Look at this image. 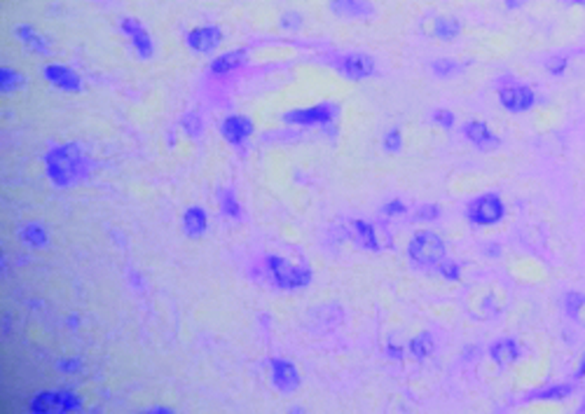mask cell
Instances as JSON below:
<instances>
[{
    "label": "cell",
    "instance_id": "4fadbf2b",
    "mask_svg": "<svg viewBox=\"0 0 585 414\" xmlns=\"http://www.w3.org/2000/svg\"><path fill=\"white\" fill-rule=\"evenodd\" d=\"M244 61H246L244 49H234V52H225V54L216 56V61L211 63V70L218 75H225V73H230V70H237Z\"/></svg>",
    "mask_w": 585,
    "mask_h": 414
},
{
    "label": "cell",
    "instance_id": "5bb4252c",
    "mask_svg": "<svg viewBox=\"0 0 585 414\" xmlns=\"http://www.w3.org/2000/svg\"><path fill=\"white\" fill-rule=\"evenodd\" d=\"M489 354H491V358H494L499 366H508V363H515L518 361V356H520V349L518 344L513 339H499L491 344L489 349Z\"/></svg>",
    "mask_w": 585,
    "mask_h": 414
},
{
    "label": "cell",
    "instance_id": "7402d4cb",
    "mask_svg": "<svg viewBox=\"0 0 585 414\" xmlns=\"http://www.w3.org/2000/svg\"><path fill=\"white\" fill-rule=\"evenodd\" d=\"M581 306H585V295L583 292H567L565 295V311L569 313L572 318H579V313H581Z\"/></svg>",
    "mask_w": 585,
    "mask_h": 414
},
{
    "label": "cell",
    "instance_id": "6da1fadb",
    "mask_svg": "<svg viewBox=\"0 0 585 414\" xmlns=\"http://www.w3.org/2000/svg\"><path fill=\"white\" fill-rule=\"evenodd\" d=\"M47 171L52 176V181L56 185H70L75 181H80L82 174V153L77 150V145H61L54 148L47 155Z\"/></svg>",
    "mask_w": 585,
    "mask_h": 414
},
{
    "label": "cell",
    "instance_id": "3957f363",
    "mask_svg": "<svg viewBox=\"0 0 585 414\" xmlns=\"http://www.w3.org/2000/svg\"><path fill=\"white\" fill-rule=\"evenodd\" d=\"M267 269H269V274H272V278L276 283L281 285V288H302V285L309 283V278H311V272L309 269H302V267H292L288 265V262H283L279 258H269L267 260Z\"/></svg>",
    "mask_w": 585,
    "mask_h": 414
},
{
    "label": "cell",
    "instance_id": "9a60e30c",
    "mask_svg": "<svg viewBox=\"0 0 585 414\" xmlns=\"http://www.w3.org/2000/svg\"><path fill=\"white\" fill-rule=\"evenodd\" d=\"M45 75L49 77V82H54L56 87H61V89H77L80 87V80L73 75V70H68L63 66H47Z\"/></svg>",
    "mask_w": 585,
    "mask_h": 414
},
{
    "label": "cell",
    "instance_id": "52a82bcc",
    "mask_svg": "<svg viewBox=\"0 0 585 414\" xmlns=\"http://www.w3.org/2000/svg\"><path fill=\"white\" fill-rule=\"evenodd\" d=\"M220 42H223V33L216 26H199L188 33V45L202 54H211Z\"/></svg>",
    "mask_w": 585,
    "mask_h": 414
},
{
    "label": "cell",
    "instance_id": "2e32d148",
    "mask_svg": "<svg viewBox=\"0 0 585 414\" xmlns=\"http://www.w3.org/2000/svg\"><path fill=\"white\" fill-rule=\"evenodd\" d=\"M122 28L131 35V40H134V45H136L139 54H143V59H146V56L150 54V49H153V42H150L148 33L143 31V28H141L139 21H134V19H124Z\"/></svg>",
    "mask_w": 585,
    "mask_h": 414
},
{
    "label": "cell",
    "instance_id": "f1b7e54d",
    "mask_svg": "<svg viewBox=\"0 0 585 414\" xmlns=\"http://www.w3.org/2000/svg\"><path fill=\"white\" fill-rule=\"evenodd\" d=\"M384 148L389 150V153H396L398 148H401V131L398 129H391L387 134V138H384Z\"/></svg>",
    "mask_w": 585,
    "mask_h": 414
},
{
    "label": "cell",
    "instance_id": "e575fe53",
    "mask_svg": "<svg viewBox=\"0 0 585 414\" xmlns=\"http://www.w3.org/2000/svg\"><path fill=\"white\" fill-rule=\"evenodd\" d=\"M576 377H585V358L581 363V368H579V373H576Z\"/></svg>",
    "mask_w": 585,
    "mask_h": 414
},
{
    "label": "cell",
    "instance_id": "ffe728a7",
    "mask_svg": "<svg viewBox=\"0 0 585 414\" xmlns=\"http://www.w3.org/2000/svg\"><path fill=\"white\" fill-rule=\"evenodd\" d=\"M204 225H206V218L199 209H190L188 213H185V230H188V234L204 232Z\"/></svg>",
    "mask_w": 585,
    "mask_h": 414
},
{
    "label": "cell",
    "instance_id": "d6986e66",
    "mask_svg": "<svg viewBox=\"0 0 585 414\" xmlns=\"http://www.w3.org/2000/svg\"><path fill=\"white\" fill-rule=\"evenodd\" d=\"M433 31H436V35L440 40H454L456 35L461 33V26H459V21L456 19L442 17V19L436 21V28H433Z\"/></svg>",
    "mask_w": 585,
    "mask_h": 414
},
{
    "label": "cell",
    "instance_id": "d590c367",
    "mask_svg": "<svg viewBox=\"0 0 585 414\" xmlns=\"http://www.w3.org/2000/svg\"><path fill=\"white\" fill-rule=\"evenodd\" d=\"M569 5H585V0H567Z\"/></svg>",
    "mask_w": 585,
    "mask_h": 414
},
{
    "label": "cell",
    "instance_id": "5b68a950",
    "mask_svg": "<svg viewBox=\"0 0 585 414\" xmlns=\"http://www.w3.org/2000/svg\"><path fill=\"white\" fill-rule=\"evenodd\" d=\"M499 101H501V105L506 110L525 112L534 105L536 96H534V91L529 87H522V84H510V87H503L501 91H499Z\"/></svg>",
    "mask_w": 585,
    "mask_h": 414
},
{
    "label": "cell",
    "instance_id": "836d02e7",
    "mask_svg": "<svg viewBox=\"0 0 585 414\" xmlns=\"http://www.w3.org/2000/svg\"><path fill=\"white\" fill-rule=\"evenodd\" d=\"M506 5H508V7H520V5H525V0H506Z\"/></svg>",
    "mask_w": 585,
    "mask_h": 414
},
{
    "label": "cell",
    "instance_id": "cb8c5ba5",
    "mask_svg": "<svg viewBox=\"0 0 585 414\" xmlns=\"http://www.w3.org/2000/svg\"><path fill=\"white\" fill-rule=\"evenodd\" d=\"M21 239H26L31 246H45V230L38 225H28L24 232H21Z\"/></svg>",
    "mask_w": 585,
    "mask_h": 414
},
{
    "label": "cell",
    "instance_id": "d4e9b609",
    "mask_svg": "<svg viewBox=\"0 0 585 414\" xmlns=\"http://www.w3.org/2000/svg\"><path fill=\"white\" fill-rule=\"evenodd\" d=\"M438 272L445 276V278H449V281H459V276H461V269H459V265H456V262H452V260H442L440 265H438Z\"/></svg>",
    "mask_w": 585,
    "mask_h": 414
},
{
    "label": "cell",
    "instance_id": "ba28073f",
    "mask_svg": "<svg viewBox=\"0 0 585 414\" xmlns=\"http://www.w3.org/2000/svg\"><path fill=\"white\" fill-rule=\"evenodd\" d=\"M463 136H466L477 150H482V153H489L491 148L499 145V138L491 134V129L484 122H468L463 124Z\"/></svg>",
    "mask_w": 585,
    "mask_h": 414
},
{
    "label": "cell",
    "instance_id": "d6a6232c",
    "mask_svg": "<svg viewBox=\"0 0 585 414\" xmlns=\"http://www.w3.org/2000/svg\"><path fill=\"white\" fill-rule=\"evenodd\" d=\"M389 354H391V358H401L403 351H401V347H398V349L396 347H389Z\"/></svg>",
    "mask_w": 585,
    "mask_h": 414
},
{
    "label": "cell",
    "instance_id": "e0dca14e",
    "mask_svg": "<svg viewBox=\"0 0 585 414\" xmlns=\"http://www.w3.org/2000/svg\"><path fill=\"white\" fill-rule=\"evenodd\" d=\"M354 239L359 241V246L368 248V251H380V241H377L373 225L363 223V220H356L354 223Z\"/></svg>",
    "mask_w": 585,
    "mask_h": 414
},
{
    "label": "cell",
    "instance_id": "8992f818",
    "mask_svg": "<svg viewBox=\"0 0 585 414\" xmlns=\"http://www.w3.org/2000/svg\"><path fill=\"white\" fill-rule=\"evenodd\" d=\"M340 70L347 77H352V80H366V77L375 73V61L370 54H345L340 61Z\"/></svg>",
    "mask_w": 585,
    "mask_h": 414
},
{
    "label": "cell",
    "instance_id": "8fae6325",
    "mask_svg": "<svg viewBox=\"0 0 585 414\" xmlns=\"http://www.w3.org/2000/svg\"><path fill=\"white\" fill-rule=\"evenodd\" d=\"M274 384L279 387L281 391H292L297 389L300 384V377H297V370L290 366L286 361H274Z\"/></svg>",
    "mask_w": 585,
    "mask_h": 414
},
{
    "label": "cell",
    "instance_id": "277c9868",
    "mask_svg": "<svg viewBox=\"0 0 585 414\" xmlns=\"http://www.w3.org/2000/svg\"><path fill=\"white\" fill-rule=\"evenodd\" d=\"M503 202L496 195H482L468 206V218L475 225H494L503 218Z\"/></svg>",
    "mask_w": 585,
    "mask_h": 414
},
{
    "label": "cell",
    "instance_id": "83f0119b",
    "mask_svg": "<svg viewBox=\"0 0 585 414\" xmlns=\"http://www.w3.org/2000/svg\"><path fill=\"white\" fill-rule=\"evenodd\" d=\"M440 216V209L433 204H424L422 209L417 211V220H436Z\"/></svg>",
    "mask_w": 585,
    "mask_h": 414
},
{
    "label": "cell",
    "instance_id": "4dcf8cb0",
    "mask_svg": "<svg viewBox=\"0 0 585 414\" xmlns=\"http://www.w3.org/2000/svg\"><path fill=\"white\" fill-rule=\"evenodd\" d=\"M567 63H569L567 56H558V59H553L551 63H548V70H551L553 75H562L565 73V68H567Z\"/></svg>",
    "mask_w": 585,
    "mask_h": 414
},
{
    "label": "cell",
    "instance_id": "603a6c76",
    "mask_svg": "<svg viewBox=\"0 0 585 414\" xmlns=\"http://www.w3.org/2000/svg\"><path fill=\"white\" fill-rule=\"evenodd\" d=\"M569 394H572V387L569 384H560V387L541 391V394L534 396V401H562V398H569Z\"/></svg>",
    "mask_w": 585,
    "mask_h": 414
},
{
    "label": "cell",
    "instance_id": "484cf974",
    "mask_svg": "<svg viewBox=\"0 0 585 414\" xmlns=\"http://www.w3.org/2000/svg\"><path fill=\"white\" fill-rule=\"evenodd\" d=\"M433 70H436V75H440V77H449L454 73V70H459V66H456L454 61H436L433 63Z\"/></svg>",
    "mask_w": 585,
    "mask_h": 414
},
{
    "label": "cell",
    "instance_id": "ac0fdd59",
    "mask_svg": "<svg viewBox=\"0 0 585 414\" xmlns=\"http://www.w3.org/2000/svg\"><path fill=\"white\" fill-rule=\"evenodd\" d=\"M410 351H412L415 358H429V356L433 354V337L429 332L417 335V337L410 342Z\"/></svg>",
    "mask_w": 585,
    "mask_h": 414
},
{
    "label": "cell",
    "instance_id": "8d00e7d4",
    "mask_svg": "<svg viewBox=\"0 0 585 414\" xmlns=\"http://www.w3.org/2000/svg\"><path fill=\"white\" fill-rule=\"evenodd\" d=\"M583 412H585V405H583Z\"/></svg>",
    "mask_w": 585,
    "mask_h": 414
},
{
    "label": "cell",
    "instance_id": "30bf717a",
    "mask_svg": "<svg viewBox=\"0 0 585 414\" xmlns=\"http://www.w3.org/2000/svg\"><path fill=\"white\" fill-rule=\"evenodd\" d=\"M333 10L347 19H361L373 14V5L368 0H333Z\"/></svg>",
    "mask_w": 585,
    "mask_h": 414
},
{
    "label": "cell",
    "instance_id": "9c48e42d",
    "mask_svg": "<svg viewBox=\"0 0 585 414\" xmlns=\"http://www.w3.org/2000/svg\"><path fill=\"white\" fill-rule=\"evenodd\" d=\"M335 115V105H314V108L307 110H292L286 117L288 122H297V124H326L328 119H333Z\"/></svg>",
    "mask_w": 585,
    "mask_h": 414
},
{
    "label": "cell",
    "instance_id": "7a4b0ae2",
    "mask_svg": "<svg viewBox=\"0 0 585 414\" xmlns=\"http://www.w3.org/2000/svg\"><path fill=\"white\" fill-rule=\"evenodd\" d=\"M410 258L424 267H438L445 260V244L433 232H417L408 246Z\"/></svg>",
    "mask_w": 585,
    "mask_h": 414
},
{
    "label": "cell",
    "instance_id": "44dd1931",
    "mask_svg": "<svg viewBox=\"0 0 585 414\" xmlns=\"http://www.w3.org/2000/svg\"><path fill=\"white\" fill-rule=\"evenodd\" d=\"M17 33L21 35V38H19L21 42H26V45L35 47V49H38V52H47L45 40H42L38 33H33V28H31V26H19V28H17Z\"/></svg>",
    "mask_w": 585,
    "mask_h": 414
},
{
    "label": "cell",
    "instance_id": "f546056e",
    "mask_svg": "<svg viewBox=\"0 0 585 414\" xmlns=\"http://www.w3.org/2000/svg\"><path fill=\"white\" fill-rule=\"evenodd\" d=\"M433 122H438L440 127L449 129V127H454V115L449 110H436V115H433Z\"/></svg>",
    "mask_w": 585,
    "mask_h": 414
},
{
    "label": "cell",
    "instance_id": "4316f807",
    "mask_svg": "<svg viewBox=\"0 0 585 414\" xmlns=\"http://www.w3.org/2000/svg\"><path fill=\"white\" fill-rule=\"evenodd\" d=\"M3 77H0V82H3V91H12L14 89V84H21V77L14 73V70H5L3 68V73H0Z\"/></svg>",
    "mask_w": 585,
    "mask_h": 414
},
{
    "label": "cell",
    "instance_id": "7c38bea8",
    "mask_svg": "<svg viewBox=\"0 0 585 414\" xmlns=\"http://www.w3.org/2000/svg\"><path fill=\"white\" fill-rule=\"evenodd\" d=\"M251 129H253V124L248 122L246 117L234 115V117H227L223 122V136L230 143H241L248 134H251Z\"/></svg>",
    "mask_w": 585,
    "mask_h": 414
},
{
    "label": "cell",
    "instance_id": "1f68e13d",
    "mask_svg": "<svg viewBox=\"0 0 585 414\" xmlns=\"http://www.w3.org/2000/svg\"><path fill=\"white\" fill-rule=\"evenodd\" d=\"M384 213H387V216H396V213H405V206H403V202H389L387 206H384Z\"/></svg>",
    "mask_w": 585,
    "mask_h": 414
}]
</instances>
